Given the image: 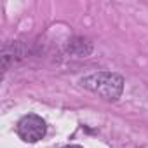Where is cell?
I'll return each mask as SVG.
<instances>
[{
  "label": "cell",
  "instance_id": "cell-1",
  "mask_svg": "<svg viewBox=\"0 0 148 148\" xmlns=\"http://www.w3.org/2000/svg\"><path fill=\"white\" fill-rule=\"evenodd\" d=\"M82 86H86L87 89L101 94L106 99H117L122 92L124 80L119 75L103 71V73H94V75H89V77L82 79Z\"/></svg>",
  "mask_w": 148,
  "mask_h": 148
},
{
  "label": "cell",
  "instance_id": "cell-2",
  "mask_svg": "<svg viewBox=\"0 0 148 148\" xmlns=\"http://www.w3.org/2000/svg\"><path fill=\"white\" fill-rule=\"evenodd\" d=\"M16 131H18V136L23 141L35 143V141H38L45 136V122L38 115H26L18 122Z\"/></svg>",
  "mask_w": 148,
  "mask_h": 148
},
{
  "label": "cell",
  "instance_id": "cell-3",
  "mask_svg": "<svg viewBox=\"0 0 148 148\" xmlns=\"http://www.w3.org/2000/svg\"><path fill=\"white\" fill-rule=\"evenodd\" d=\"M64 148H82V146H79V145H70V146H64Z\"/></svg>",
  "mask_w": 148,
  "mask_h": 148
}]
</instances>
